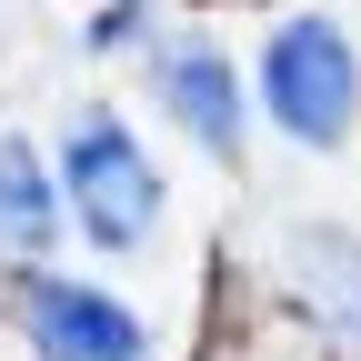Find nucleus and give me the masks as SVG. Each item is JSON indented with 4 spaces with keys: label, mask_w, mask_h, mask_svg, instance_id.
I'll use <instances>...</instances> for the list:
<instances>
[{
    "label": "nucleus",
    "mask_w": 361,
    "mask_h": 361,
    "mask_svg": "<svg viewBox=\"0 0 361 361\" xmlns=\"http://www.w3.org/2000/svg\"><path fill=\"white\" fill-rule=\"evenodd\" d=\"M261 90H271V121L291 141L331 151L351 130V111H361V61H351V40L331 20H281L271 51H261Z\"/></svg>",
    "instance_id": "nucleus-2"
},
{
    "label": "nucleus",
    "mask_w": 361,
    "mask_h": 361,
    "mask_svg": "<svg viewBox=\"0 0 361 361\" xmlns=\"http://www.w3.org/2000/svg\"><path fill=\"white\" fill-rule=\"evenodd\" d=\"M281 261H291V281H301V301L322 311V322L361 331V241L351 231H291Z\"/></svg>",
    "instance_id": "nucleus-6"
},
{
    "label": "nucleus",
    "mask_w": 361,
    "mask_h": 361,
    "mask_svg": "<svg viewBox=\"0 0 361 361\" xmlns=\"http://www.w3.org/2000/svg\"><path fill=\"white\" fill-rule=\"evenodd\" d=\"M151 30V0H130V11H111L101 30H90V51H121V40H141Z\"/></svg>",
    "instance_id": "nucleus-7"
},
{
    "label": "nucleus",
    "mask_w": 361,
    "mask_h": 361,
    "mask_svg": "<svg viewBox=\"0 0 361 361\" xmlns=\"http://www.w3.org/2000/svg\"><path fill=\"white\" fill-rule=\"evenodd\" d=\"M20 322H30L40 361H151L141 311H130L121 291H101V281H30Z\"/></svg>",
    "instance_id": "nucleus-3"
},
{
    "label": "nucleus",
    "mask_w": 361,
    "mask_h": 361,
    "mask_svg": "<svg viewBox=\"0 0 361 361\" xmlns=\"http://www.w3.org/2000/svg\"><path fill=\"white\" fill-rule=\"evenodd\" d=\"M61 211H71L101 251H141V241H151L161 171H151V151L130 141L111 111H80V121H71V141H61Z\"/></svg>",
    "instance_id": "nucleus-1"
},
{
    "label": "nucleus",
    "mask_w": 361,
    "mask_h": 361,
    "mask_svg": "<svg viewBox=\"0 0 361 361\" xmlns=\"http://www.w3.org/2000/svg\"><path fill=\"white\" fill-rule=\"evenodd\" d=\"M161 101H171V121L191 130L201 151L241 141V80H231V51H211V40H180L161 61Z\"/></svg>",
    "instance_id": "nucleus-4"
},
{
    "label": "nucleus",
    "mask_w": 361,
    "mask_h": 361,
    "mask_svg": "<svg viewBox=\"0 0 361 361\" xmlns=\"http://www.w3.org/2000/svg\"><path fill=\"white\" fill-rule=\"evenodd\" d=\"M61 180L40 171V151L20 130H0V251H51L61 241Z\"/></svg>",
    "instance_id": "nucleus-5"
}]
</instances>
